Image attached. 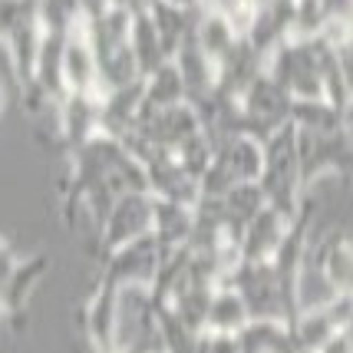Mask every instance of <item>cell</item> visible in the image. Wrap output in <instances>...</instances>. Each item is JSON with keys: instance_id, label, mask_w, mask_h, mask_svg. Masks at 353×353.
Listing matches in <instances>:
<instances>
[{"instance_id": "cell-1", "label": "cell", "mask_w": 353, "mask_h": 353, "mask_svg": "<svg viewBox=\"0 0 353 353\" xmlns=\"http://www.w3.org/2000/svg\"><path fill=\"white\" fill-rule=\"evenodd\" d=\"M264 165H261V185L264 199L281 215L294 218L304 208V182H301V155H297V125H281L274 136L261 142Z\"/></svg>"}, {"instance_id": "cell-2", "label": "cell", "mask_w": 353, "mask_h": 353, "mask_svg": "<svg viewBox=\"0 0 353 353\" xmlns=\"http://www.w3.org/2000/svg\"><path fill=\"white\" fill-rule=\"evenodd\" d=\"M268 73L294 99H327L323 90V37H291L268 60Z\"/></svg>"}, {"instance_id": "cell-3", "label": "cell", "mask_w": 353, "mask_h": 353, "mask_svg": "<svg viewBox=\"0 0 353 353\" xmlns=\"http://www.w3.org/2000/svg\"><path fill=\"white\" fill-rule=\"evenodd\" d=\"M0 37L10 46L14 73L23 90L37 79V57L43 43L40 27V0H0Z\"/></svg>"}, {"instance_id": "cell-4", "label": "cell", "mask_w": 353, "mask_h": 353, "mask_svg": "<svg viewBox=\"0 0 353 353\" xmlns=\"http://www.w3.org/2000/svg\"><path fill=\"white\" fill-rule=\"evenodd\" d=\"M264 165V149L261 142L245 136L221 139L215 145V159L201 179V199H221L231 188L245 182H258Z\"/></svg>"}, {"instance_id": "cell-5", "label": "cell", "mask_w": 353, "mask_h": 353, "mask_svg": "<svg viewBox=\"0 0 353 353\" xmlns=\"http://www.w3.org/2000/svg\"><path fill=\"white\" fill-rule=\"evenodd\" d=\"M297 155H301V182L307 192L323 172H337L353 179V132H304L297 129Z\"/></svg>"}, {"instance_id": "cell-6", "label": "cell", "mask_w": 353, "mask_h": 353, "mask_svg": "<svg viewBox=\"0 0 353 353\" xmlns=\"http://www.w3.org/2000/svg\"><path fill=\"white\" fill-rule=\"evenodd\" d=\"M155 228V195L152 192H132V195H123L116 201L109 221L99 231V248L103 254H112L119 248L132 245L139 238L152 234Z\"/></svg>"}, {"instance_id": "cell-7", "label": "cell", "mask_w": 353, "mask_h": 353, "mask_svg": "<svg viewBox=\"0 0 353 353\" xmlns=\"http://www.w3.org/2000/svg\"><path fill=\"white\" fill-rule=\"evenodd\" d=\"M159 264H162L159 241H155V234H145V238H139L132 245L112 251L106 258V268H103L99 281L112 284V288H129V284L152 288L155 274H159Z\"/></svg>"}, {"instance_id": "cell-8", "label": "cell", "mask_w": 353, "mask_h": 353, "mask_svg": "<svg viewBox=\"0 0 353 353\" xmlns=\"http://www.w3.org/2000/svg\"><path fill=\"white\" fill-rule=\"evenodd\" d=\"M347 327H353V301L334 297L327 304H314V307L301 310V317L291 323V334L301 353H317L327 340H334Z\"/></svg>"}, {"instance_id": "cell-9", "label": "cell", "mask_w": 353, "mask_h": 353, "mask_svg": "<svg viewBox=\"0 0 353 353\" xmlns=\"http://www.w3.org/2000/svg\"><path fill=\"white\" fill-rule=\"evenodd\" d=\"M307 268H314L323 277L330 297H347L353 301V245L347 241V234H327L321 245L310 248Z\"/></svg>"}, {"instance_id": "cell-10", "label": "cell", "mask_w": 353, "mask_h": 353, "mask_svg": "<svg viewBox=\"0 0 353 353\" xmlns=\"http://www.w3.org/2000/svg\"><path fill=\"white\" fill-rule=\"evenodd\" d=\"M119 291L99 281L86 304V334L96 353H119Z\"/></svg>"}, {"instance_id": "cell-11", "label": "cell", "mask_w": 353, "mask_h": 353, "mask_svg": "<svg viewBox=\"0 0 353 353\" xmlns=\"http://www.w3.org/2000/svg\"><path fill=\"white\" fill-rule=\"evenodd\" d=\"M288 231H291V218L268 205L261 215L248 225L245 238H241V261H274Z\"/></svg>"}, {"instance_id": "cell-12", "label": "cell", "mask_w": 353, "mask_h": 353, "mask_svg": "<svg viewBox=\"0 0 353 353\" xmlns=\"http://www.w3.org/2000/svg\"><path fill=\"white\" fill-rule=\"evenodd\" d=\"M195 231V208L192 205H179V201H162L155 199V241L162 258H169L172 251H179L192 241Z\"/></svg>"}, {"instance_id": "cell-13", "label": "cell", "mask_w": 353, "mask_h": 353, "mask_svg": "<svg viewBox=\"0 0 353 353\" xmlns=\"http://www.w3.org/2000/svg\"><path fill=\"white\" fill-rule=\"evenodd\" d=\"M182 103H188L185 99V83L175 60H172L155 77L145 79V96H142V109H139V123H145V119H152V116H159V112H165L172 106H182Z\"/></svg>"}, {"instance_id": "cell-14", "label": "cell", "mask_w": 353, "mask_h": 353, "mask_svg": "<svg viewBox=\"0 0 353 353\" xmlns=\"http://www.w3.org/2000/svg\"><path fill=\"white\" fill-rule=\"evenodd\" d=\"M132 53H136L139 77L142 79L155 77L165 63H172L169 53H165V46H162V37H159V30H155L152 17H149V10L132 20Z\"/></svg>"}, {"instance_id": "cell-15", "label": "cell", "mask_w": 353, "mask_h": 353, "mask_svg": "<svg viewBox=\"0 0 353 353\" xmlns=\"http://www.w3.org/2000/svg\"><path fill=\"white\" fill-rule=\"evenodd\" d=\"M248 323H251V314H248L245 297L234 288L221 284L215 297H212V310H208V327L205 330H212V334H241Z\"/></svg>"}, {"instance_id": "cell-16", "label": "cell", "mask_w": 353, "mask_h": 353, "mask_svg": "<svg viewBox=\"0 0 353 353\" xmlns=\"http://www.w3.org/2000/svg\"><path fill=\"white\" fill-rule=\"evenodd\" d=\"M238 40H241V33H238V27L231 23L228 17L218 14V10H212V7H205V10H201L199 43H201V50L215 60V66L228 57L234 46H238Z\"/></svg>"}, {"instance_id": "cell-17", "label": "cell", "mask_w": 353, "mask_h": 353, "mask_svg": "<svg viewBox=\"0 0 353 353\" xmlns=\"http://www.w3.org/2000/svg\"><path fill=\"white\" fill-rule=\"evenodd\" d=\"M46 264H50L46 254H33V258L17 264L14 277H10V288H7V297H3V317H20L23 314L33 288H37V281L43 277Z\"/></svg>"}, {"instance_id": "cell-18", "label": "cell", "mask_w": 353, "mask_h": 353, "mask_svg": "<svg viewBox=\"0 0 353 353\" xmlns=\"http://www.w3.org/2000/svg\"><path fill=\"white\" fill-rule=\"evenodd\" d=\"M199 353H241L238 334H212V330H205L199 340Z\"/></svg>"}, {"instance_id": "cell-19", "label": "cell", "mask_w": 353, "mask_h": 353, "mask_svg": "<svg viewBox=\"0 0 353 353\" xmlns=\"http://www.w3.org/2000/svg\"><path fill=\"white\" fill-rule=\"evenodd\" d=\"M17 258L14 251L7 248V241H0V317H3V297H7V288H10V277L17 271Z\"/></svg>"}, {"instance_id": "cell-20", "label": "cell", "mask_w": 353, "mask_h": 353, "mask_svg": "<svg viewBox=\"0 0 353 353\" xmlns=\"http://www.w3.org/2000/svg\"><path fill=\"white\" fill-rule=\"evenodd\" d=\"M317 353H353V327H347V330H340L334 340H327Z\"/></svg>"}, {"instance_id": "cell-21", "label": "cell", "mask_w": 353, "mask_h": 353, "mask_svg": "<svg viewBox=\"0 0 353 353\" xmlns=\"http://www.w3.org/2000/svg\"><path fill=\"white\" fill-rule=\"evenodd\" d=\"M149 3H152V0H109V7H119V10H129L132 17L145 14V10H149Z\"/></svg>"}, {"instance_id": "cell-22", "label": "cell", "mask_w": 353, "mask_h": 353, "mask_svg": "<svg viewBox=\"0 0 353 353\" xmlns=\"http://www.w3.org/2000/svg\"><path fill=\"white\" fill-rule=\"evenodd\" d=\"M79 3H83V10H86L90 20H96V17H103L109 10V0H79Z\"/></svg>"}, {"instance_id": "cell-23", "label": "cell", "mask_w": 353, "mask_h": 353, "mask_svg": "<svg viewBox=\"0 0 353 353\" xmlns=\"http://www.w3.org/2000/svg\"><path fill=\"white\" fill-rule=\"evenodd\" d=\"M245 3H248V10H254V14H258V10H261V7H268L271 0H245Z\"/></svg>"}, {"instance_id": "cell-24", "label": "cell", "mask_w": 353, "mask_h": 353, "mask_svg": "<svg viewBox=\"0 0 353 353\" xmlns=\"http://www.w3.org/2000/svg\"><path fill=\"white\" fill-rule=\"evenodd\" d=\"M169 3H179V7H205L201 0H169Z\"/></svg>"}, {"instance_id": "cell-25", "label": "cell", "mask_w": 353, "mask_h": 353, "mask_svg": "<svg viewBox=\"0 0 353 353\" xmlns=\"http://www.w3.org/2000/svg\"><path fill=\"white\" fill-rule=\"evenodd\" d=\"M3 109H7V90L0 86V112H3Z\"/></svg>"}, {"instance_id": "cell-26", "label": "cell", "mask_w": 353, "mask_h": 353, "mask_svg": "<svg viewBox=\"0 0 353 353\" xmlns=\"http://www.w3.org/2000/svg\"><path fill=\"white\" fill-rule=\"evenodd\" d=\"M201 3H205V7H208V0H201Z\"/></svg>"}]
</instances>
